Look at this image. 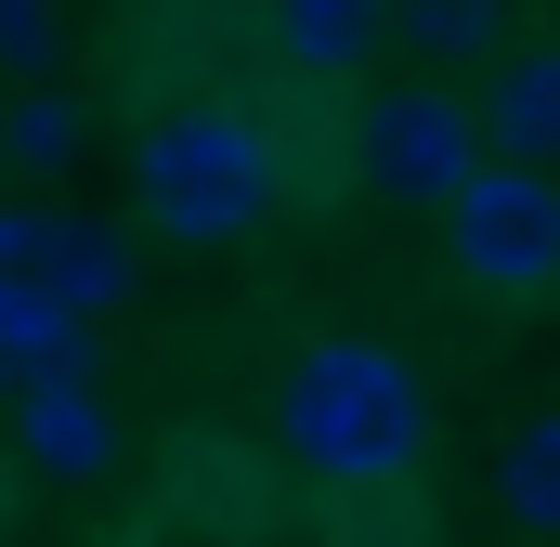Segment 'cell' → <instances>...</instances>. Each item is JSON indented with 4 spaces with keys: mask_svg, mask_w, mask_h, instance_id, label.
Segmentation results:
<instances>
[{
    "mask_svg": "<svg viewBox=\"0 0 560 547\" xmlns=\"http://www.w3.org/2000/svg\"><path fill=\"white\" fill-rule=\"evenodd\" d=\"M275 430H287V456L313 482L378 496V482H405L430 456V392H418V365L392 339H313L287 365V392H275Z\"/></svg>",
    "mask_w": 560,
    "mask_h": 547,
    "instance_id": "6da1fadb",
    "label": "cell"
},
{
    "mask_svg": "<svg viewBox=\"0 0 560 547\" xmlns=\"http://www.w3.org/2000/svg\"><path fill=\"white\" fill-rule=\"evenodd\" d=\"M275 209V143L248 131L235 105H170L131 143V222L170 248H222Z\"/></svg>",
    "mask_w": 560,
    "mask_h": 547,
    "instance_id": "7a4b0ae2",
    "label": "cell"
},
{
    "mask_svg": "<svg viewBox=\"0 0 560 547\" xmlns=\"http://www.w3.org/2000/svg\"><path fill=\"white\" fill-rule=\"evenodd\" d=\"M443 222H456V261H469V287H495V300H535V287H560V183H535V156L469 170V183L443 196Z\"/></svg>",
    "mask_w": 560,
    "mask_h": 547,
    "instance_id": "3957f363",
    "label": "cell"
},
{
    "mask_svg": "<svg viewBox=\"0 0 560 547\" xmlns=\"http://www.w3.org/2000/svg\"><path fill=\"white\" fill-rule=\"evenodd\" d=\"M482 156H469V105L456 92H430V79H392V92H365V118H352V183L365 196H456Z\"/></svg>",
    "mask_w": 560,
    "mask_h": 547,
    "instance_id": "277c9868",
    "label": "cell"
},
{
    "mask_svg": "<svg viewBox=\"0 0 560 547\" xmlns=\"http://www.w3.org/2000/svg\"><path fill=\"white\" fill-rule=\"evenodd\" d=\"M0 274H26V287H52L79 313H118L131 300V235H105L79 209H0Z\"/></svg>",
    "mask_w": 560,
    "mask_h": 547,
    "instance_id": "5b68a950",
    "label": "cell"
},
{
    "mask_svg": "<svg viewBox=\"0 0 560 547\" xmlns=\"http://www.w3.org/2000/svg\"><path fill=\"white\" fill-rule=\"evenodd\" d=\"M392 39V0H275V53L300 79H339V66H365Z\"/></svg>",
    "mask_w": 560,
    "mask_h": 547,
    "instance_id": "8992f818",
    "label": "cell"
},
{
    "mask_svg": "<svg viewBox=\"0 0 560 547\" xmlns=\"http://www.w3.org/2000/svg\"><path fill=\"white\" fill-rule=\"evenodd\" d=\"M482 131H495V156H535V170H560V53H509V66H495Z\"/></svg>",
    "mask_w": 560,
    "mask_h": 547,
    "instance_id": "52a82bcc",
    "label": "cell"
},
{
    "mask_svg": "<svg viewBox=\"0 0 560 547\" xmlns=\"http://www.w3.org/2000/svg\"><path fill=\"white\" fill-rule=\"evenodd\" d=\"M495 496H509V522H522V535H560V405L522 417V430L495 443Z\"/></svg>",
    "mask_w": 560,
    "mask_h": 547,
    "instance_id": "ba28073f",
    "label": "cell"
},
{
    "mask_svg": "<svg viewBox=\"0 0 560 547\" xmlns=\"http://www.w3.org/2000/svg\"><path fill=\"white\" fill-rule=\"evenodd\" d=\"M392 39L430 53V66H469V53L509 39V0H392Z\"/></svg>",
    "mask_w": 560,
    "mask_h": 547,
    "instance_id": "9c48e42d",
    "label": "cell"
},
{
    "mask_svg": "<svg viewBox=\"0 0 560 547\" xmlns=\"http://www.w3.org/2000/svg\"><path fill=\"white\" fill-rule=\"evenodd\" d=\"M0 156H13V170H66V156H79V105H66L52 79H26V92L0 105Z\"/></svg>",
    "mask_w": 560,
    "mask_h": 547,
    "instance_id": "30bf717a",
    "label": "cell"
},
{
    "mask_svg": "<svg viewBox=\"0 0 560 547\" xmlns=\"http://www.w3.org/2000/svg\"><path fill=\"white\" fill-rule=\"evenodd\" d=\"M52 53H66L52 0H0V66H13V79H52Z\"/></svg>",
    "mask_w": 560,
    "mask_h": 547,
    "instance_id": "8fae6325",
    "label": "cell"
},
{
    "mask_svg": "<svg viewBox=\"0 0 560 547\" xmlns=\"http://www.w3.org/2000/svg\"><path fill=\"white\" fill-rule=\"evenodd\" d=\"M352 547H365V535H352Z\"/></svg>",
    "mask_w": 560,
    "mask_h": 547,
    "instance_id": "7c38bea8",
    "label": "cell"
}]
</instances>
